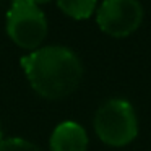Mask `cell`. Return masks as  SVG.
<instances>
[{
    "mask_svg": "<svg viewBox=\"0 0 151 151\" xmlns=\"http://www.w3.org/2000/svg\"><path fill=\"white\" fill-rule=\"evenodd\" d=\"M20 63L36 94L49 101L70 96L83 78L81 60L65 46L39 47L23 55Z\"/></svg>",
    "mask_w": 151,
    "mask_h": 151,
    "instance_id": "1",
    "label": "cell"
},
{
    "mask_svg": "<svg viewBox=\"0 0 151 151\" xmlns=\"http://www.w3.org/2000/svg\"><path fill=\"white\" fill-rule=\"evenodd\" d=\"M94 132L109 146H125L138 135V119L133 106L120 98L109 99L94 114Z\"/></svg>",
    "mask_w": 151,
    "mask_h": 151,
    "instance_id": "2",
    "label": "cell"
},
{
    "mask_svg": "<svg viewBox=\"0 0 151 151\" xmlns=\"http://www.w3.org/2000/svg\"><path fill=\"white\" fill-rule=\"evenodd\" d=\"M5 29L15 46L33 52L44 42L49 26L39 5H34L28 0H12L7 12Z\"/></svg>",
    "mask_w": 151,
    "mask_h": 151,
    "instance_id": "3",
    "label": "cell"
},
{
    "mask_svg": "<svg viewBox=\"0 0 151 151\" xmlns=\"http://www.w3.org/2000/svg\"><path fill=\"white\" fill-rule=\"evenodd\" d=\"M143 7L138 0H104L96 10L99 29L112 37H127L140 28Z\"/></svg>",
    "mask_w": 151,
    "mask_h": 151,
    "instance_id": "4",
    "label": "cell"
},
{
    "mask_svg": "<svg viewBox=\"0 0 151 151\" xmlns=\"http://www.w3.org/2000/svg\"><path fill=\"white\" fill-rule=\"evenodd\" d=\"M49 151H88V133L78 122H60L50 135Z\"/></svg>",
    "mask_w": 151,
    "mask_h": 151,
    "instance_id": "5",
    "label": "cell"
},
{
    "mask_svg": "<svg viewBox=\"0 0 151 151\" xmlns=\"http://www.w3.org/2000/svg\"><path fill=\"white\" fill-rule=\"evenodd\" d=\"M57 7L68 18L88 20L98 10V0H57Z\"/></svg>",
    "mask_w": 151,
    "mask_h": 151,
    "instance_id": "6",
    "label": "cell"
},
{
    "mask_svg": "<svg viewBox=\"0 0 151 151\" xmlns=\"http://www.w3.org/2000/svg\"><path fill=\"white\" fill-rule=\"evenodd\" d=\"M0 151H42L36 143L21 137L2 138L0 140Z\"/></svg>",
    "mask_w": 151,
    "mask_h": 151,
    "instance_id": "7",
    "label": "cell"
},
{
    "mask_svg": "<svg viewBox=\"0 0 151 151\" xmlns=\"http://www.w3.org/2000/svg\"><path fill=\"white\" fill-rule=\"evenodd\" d=\"M28 2H31V4H34V5H42V4L50 2V0H28Z\"/></svg>",
    "mask_w": 151,
    "mask_h": 151,
    "instance_id": "8",
    "label": "cell"
},
{
    "mask_svg": "<svg viewBox=\"0 0 151 151\" xmlns=\"http://www.w3.org/2000/svg\"><path fill=\"white\" fill-rule=\"evenodd\" d=\"M4 138V127H2V122H0V140Z\"/></svg>",
    "mask_w": 151,
    "mask_h": 151,
    "instance_id": "9",
    "label": "cell"
}]
</instances>
